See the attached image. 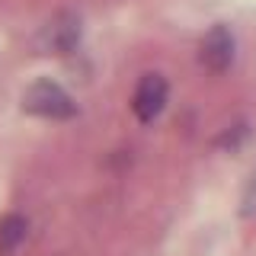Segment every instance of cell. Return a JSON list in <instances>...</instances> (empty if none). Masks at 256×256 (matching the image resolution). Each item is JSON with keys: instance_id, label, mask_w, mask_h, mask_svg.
Wrapping results in <instances>:
<instances>
[{"instance_id": "obj_1", "label": "cell", "mask_w": 256, "mask_h": 256, "mask_svg": "<svg viewBox=\"0 0 256 256\" xmlns=\"http://www.w3.org/2000/svg\"><path fill=\"white\" fill-rule=\"evenodd\" d=\"M22 109L38 118H70L77 112V102L54 80H36L22 93Z\"/></svg>"}, {"instance_id": "obj_2", "label": "cell", "mask_w": 256, "mask_h": 256, "mask_svg": "<svg viewBox=\"0 0 256 256\" xmlns=\"http://www.w3.org/2000/svg\"><path fill=\"white\" fill-rule=\"evenodd\" d=\"M77 42H80V16L70 10L54 13L38 32V48L45 54H68L77 48Z\"/></svg>"}, {"instance_id": "obj_3", "label": "cell", "mask_w": 256, "mask_h": 256, "mask_svg": "<svg viewBox=\"0 0 256 256\" xmlns=\"http://www.w3.org/2000/svg\"><path fill=\"white\" fill-rule=\"evenodd\" d=\"M198 61L212 74H221V70L230 68V61H234V36H230L228 26H212L202 36V42H198Z\"/></svg>"}, {"instance_id": "obj_4", "label": "cell", "mask_w": 256, "mask_h": 256, "mask_svg": "<svg viewBox=\"0 0 256 256\" xmlns=\"http://www.w3.org/2000/svg\"><path fill=\"white\" fill-rule=\"evenodd\" d=\"M166 93H170V86H166L164 74H144L138 80V86H134V96H132L134 116L141 122H154L166 106Z\"/></svg>"}, {"instance_id": "obj_5", "label": "cell", "mask_w": 256, "mask_h": 256, "mask_svg": "<svg viewBox=\"0 0 256 256\" xmlns=\"http://www.w3.org/2000/svg\"><path fill=\"white\" fill-rule=\"evenodd\" d=\"M26 230H29V224L22 214H4L0 218V256H13L16 250L22 246V240H26Z\"/></svg>"}, {"instance_id": "obj_6", "label": "cell", "mask_w": 256, "mask_h": 256, "mask_svg": "<svg viewBox=\"0 0 256 256\" xmlns=\"http://www.w3.org/2000/svg\"><path fill=\"white\" fill-rule=\"evenodd\" d=\"M240 214L244 218H256V170L250 173V180L244 186V196H240Z\"/></svg>"}]
</instances>
